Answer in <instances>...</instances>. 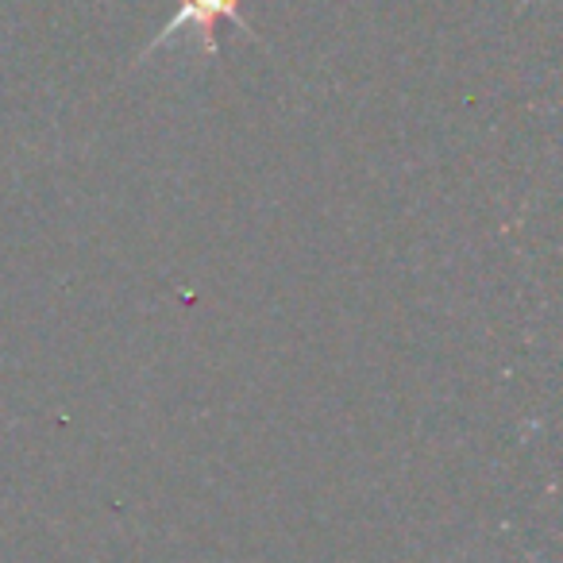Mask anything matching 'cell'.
<instances>
[{
  "label": "cell",
  "instance_id": "1",
  "mask_svg": "<svg viewBox=\"0 0 563 563\" xmlns=\"http://www.w3.org/2000/svg\"><path fill=\"white\" fill-rule=\"evenodd\" d=\"M240 9H243V0H181L170 24H166L163 32H158L155 40L147 43L143 58H151L158 47H166V43H170L174 35H181V32L197 35L201 51L212 58L220 51V43H217V24H220V20H228V24H235L243 35H251V40H255V27H251L247 20H243Z\"/></svg>",
  "mask_w": 563,
  "mask_h": 563
}]
</instances>
